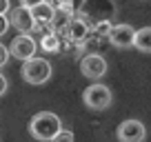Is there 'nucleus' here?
Masks as SVG:
<instances>
[{"label": "nucleus", "instance_id": "nucleus-1", "mask_svg": "<svg viewBox=\"0 0 151 142\" xmlns=\"http://www.w3.org/2000/svg\"><path fill=\"white\" fill-rule=\"evenodd\" d=\"M62 129V122L56 113L51 111H40L31 118L29 122V133H31L36 140H42V142H51L53 138L58 136V131Z\"/></svg>", "mask_w": 151, "mask_h": 142}, {"label": "nucleus", "instance_id": "nucleus-2", "mask_svg": "<svg viewBox=\"0 0 151 142\" xmlns=\"http://www.w3.org/2000/svg\"><path fill=\"white\" fill-rule=\"evenodd\" d=\"M22 80L29 85H45V82L51 78V62L45 60V58H29L22 65Z\"/></svg>", "mask_w": 151, "mask_h": 142}, {"label": "nucleus", "instance_id": "nucleus-3", "mask_svg": "<svg viewBox=\"0 0 151 142\" xmlns=\"http://www.w3.org/2000/svg\"><path fill=\"white\" fill-rule=\"evenodd\" d=\"M82 102L93 111H104L111 107L113 102V93L107 85H100V82H93L91 87H87L82 91Z\"/></svg>", "mask_w": 151, "mask_h": 142}, {"label": "nucleus", "instance_id": "nucleus-4", "mask_svg": "<svg viewBox=\"0 0 151 142\" xmlns=\"http://www.w3.org/2000/svg\"><path fill=\"white\" fill-rule=\"evenodd\" d=\"M60 36H65V38L69 40L71 44H76V47H82L85 40L91 36V22L85 20V18H80V16H73V18L69 20V24L60 31Z\"/></svg>", "mask_w": 151, "mask_h": 142}, {"label": "nucleus", "instance_id": "nucleus-5", "mask_svg": "<svg viewBox=\"0 0 151 142\" xmlns=\"http://www.w3.org/2000/svg\"><path fill=\"white\" fill-rule=\"evenodd\" d=\"M80 71H82V76L89 78V80H100L107 73V60L100 53H87L80 60Z\"/></svg>", "mask_w": 151, "mask_h": 142}, {"label": "nucleus", "instance_id": "nucleus-6", "mask_svg": "<svg viewBox=\"0 0 151 142\" xmlns=\"http://www.w3.org/2000/svg\"><path fill=\"white\" fill-rule=\"evenodd\" d=\"M38 49V42L29 36V33H20V36H16L14 40H11L9 44V53L14 58H18V60H29V58H33V53H36Z\"/></svg>", "mask_w": 151, "mask_h": 142}, {"label": "nucleus", "instance_id": "nucleus-7", "mask_svg": "<svg viewBox=\"0 0 151 142\" xmlns=\"http://www.w3.org/2000/svg\"><path fill=\"white\" fill-rule=\"evenodd\" d=\"M120 142H142L147 138V127L140 122V120H124L122 124L116 131Z\"/></svg>", "mask_w": 151, "mask_h": 142}, {"label": "nucleus", "instance_id": "nucleus-8", "mask_svg": "<svg viewBox=\"0 0 151 142\" xmlns=\"http://www.w3.org/2000/svg\"><path fill=\"white\" fill-rule=\"evenodd\" d=\"M109 42L118 49H127V47H133V38H136V29L131 24L122 22V24H113L111 31H109Z\"/></svg>", "mask_w": 151, "mask_h": 142}, {"label": "nucleus", "instance_id": "nucleus-9", "mask_svg": "<svg viewBox=\"0 0 151 142\" xmlns=\"http://www.w3.org/2000/svg\"><path fill=\"white\" fill-rule=\"evenodd\" d=\"M9 20L20 33H31L33 27H36V20H33V16H31V9H29V7H22V5L16 7V9H11Z\"/></svg>", "mask_w": 151, "mask_h": 142}, {"label": "nucleus", "instance_id": "nucleus-10", "mask_svg": "<svg viewBox=\"0 0 151 142\" xmlns=\"http://www.w3.org/2000/svg\"><path fill=\"white\" fill-rule=\"evenodd\" d=\"M53 14H56V7H53L49 0H45V2H40V5L31 7V16H33L36 22H51Z\"/></svg>", "mask_w": 151, "mask_h": 142}, {"label": "nucleus", "instance_id": "nucleus-11", "mask_svg": "<svg viewBox=\"0 0 151 142\" xmlns=\"http://www.w3.org/2000/svg\"><path fill=\"white\" fill-rule=\"evenodd\" d=\"M133 47L142 53H151V27L136 29V38H133Z\"/></svg>", "mask_w": 151, "mask_h": 142}, {"label": "nucleus", "instance_id": "nucleus-12", "mask_svg": "<svg viewBox=\"0 0 151 142\" xmlns=\"http://www.w3.org/2000/svg\"><path fill=\"white\" fill-rule=\"evenodd\" d=\"M40 49H42L45 53H58L60 51V33L51 31V33H47V36H42V38H40Z\"/></svg>", "mask_w": 151, "mask_h": 142}, {"label": "nucleus", "instance_id": "nucleus-13", "mask_svg": "<svg viewBox=\"0 0 151 142\" xmlns=\"http://www.w3.org/2000/svg\"><path fill=\"white\" fill-rule=\"evenodd\" d=\"M111 20H93L91 22V33H98V36H109L111 31Z\"/></svg>", "mask_w": 151, "mask_h": 142}, {"label": "nucleus", "instance_id": "nucleus-14", "mask_svg": "<svg viewBox=\"0 0 151 142\" xmlns=\"http://www.w3.org/2000/svg\"><path fill=\"white\" fill-rule=\"evenodd\" d=\"M51 142H73V133L67 131V129H60V131H58V136L53 138Z\"/></svg>", "mask_w": 151, "mask_h": 142}, {"label": "nucleus", "instance_id": "nucleus-15", "mask_svg": "<svg viewBox=\"0 0 151 142\" xmlns=\"http://www.w3.org/2000/svg\"><path fill=\"white\" fill-rule=\"evenodd\" d=\"M9 56H11V53H9V47H5V44L0 42V67H5L7 62H9Z\"/></svg>", "mask_w": 151, "mask_h": 142}, {"label": "nucleus", "instance_id": "nucleus-16", "mask_svg": "<svg viewBox=\"0 0 151 142\" xmlns=\"http://www.w3.org/2000/svg\"><path fill=\"white\" fill-rule=\"evenodd\" d=\"M9 27H11V20L7 18V14H0V36H5Z\"/></svg>", "mask_w": 151, "mask_h": 142}, {"label": "nucleus", "instance_id": "nucleus-17", "mask_svg": "<svg viewBox=\"0 0 151 142\" xmlns=\"http://www.w3.org/2000/svg\"><path fill=\"white\" fill-rule=\"evenodd\" d=\"M11 11V2L9 0H0V14H9Z\"/></svg>", "mask_w": 151, "mask_h": 142}, {"label": "nucleus", "instance_id": "nucleus-18", "mask_svg": "<svg viewBox=\"0 0 151 142\" xmlns=\"http://www.w3.org/2000/svg\"><path fill=\"white\" fill-rule=\"evenodd\" d=\"M40 2H45V0H20V5H22V7H29V9H31V7H36V5H40Z\"/></svg>", "mask_w": 151, "mask_h": 142}, {"label": "nucleus", "instance_id": "nucleus-19", "mask_svg": "<svg viewBox=\"0 0 151 142\" xmlns=\"http://www.w3.org/2000/svg\"><path fill=\"white\" fill-rule=\"evenodd\" d=\"M7 87H9V85H7V78L0 73V95H5V93H7Z\"/></svg>", "mask_w": 151, "mask_h": 142}]
</instances>
